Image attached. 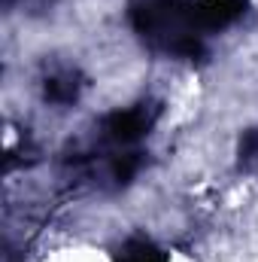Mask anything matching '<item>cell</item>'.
Segmentation results:
<instances>
[{
    "mask_svg": "<svg viewBox=\"0 0 258 262\" xmlns=\"http://www.w3.org/2000/svg\"><path fill=\"white\" fill-rule=\"evenodd\" d=\"M131 25L149 46L161 52L194 58L203 49L194 0H134Z\"/></svg>",
    "mask_w": 258,
    "mask_h": 262,
    "instance_id": "1",
    "label": "cell"
},
{
    "mask_svg": "<svg viewBox=\"0 0 258 262\" xmlns=\"http://www.w3.org/2000/svg\"><path fill=\"white\" fill-rule=\"evenodd\" d=\"M246 0H194V15L200 31H216L231 25L237 15H243Z\"/></svg>",
    "mask_w": 258,
    "mask_h": 262,
    "instance_id": "2",
    "label": "cell"
},
{
    "mask_svg": "<svg viewBox=\"0 0 258 262\" xmlns=\"http://www.w3.org/2000/svg\"><path fill=\"white\" fill-rule=\"evenodd\" d=\"M149 125H152V119H149V113H146L143 107H134V110H116V113H110V116L104 119V131H107L113 140H122V143L137 140L140 134H146Z\"/></svg>",
    "mask_w": 258,
    "mask_h": 262,
    "instance_id": "3",
    "label": "cell"
},
{
    "mask_svg": "<svg viewBox=\"0 0 258 262\" xmlns=\"http://www.w3.org/2000/svg\"><path fill=\"white\" fill-rule=\"evenodd\" d=\"M116 262H167V256L155 247V244H149V241H128L122 250H119V259Z\"/></svg>",
    "mask_w": 258,
    "mask_h": 262,
    "instance_id": "4",
    "label": "cell"
},
{
    "mask_svg": "<svg viewBox=\"0 0 258 262\" xmlns=\"http://www.w3.org/2000/svg\"><path fill=\"white\" fill-rule=\"evenodd\" d=\"M46 95H49L52 101L67 104V101L76 98V82H70V79H49V82H46Z\"/></svg>",
    "mask_w": 258,
    "mask_h": 262,
    "instance_id": "5",
    "label": "cell"
},
{
    "mask_svg": "<svg viewBox=\"0 0 258 262\" xmlns=\"http://www.w3.org/2000/svg\"><path fill=\"white\" fill-rule=\"evenodd\" d=\"M137 168H140V159L128 152V156H119L116 162H113V174H116V180H122V183H128L131 177L137 174Z\"/></svg>",
    "mask_w": 258,
    "mask_h": 262,
    "instance_id": "6",
    "label": "cell"
},
{
    "mask_svg": "<svg viewBox=\"0 0 258 262\" xmlns=\"http://www.w3.org/2000/svg\"><path fill=\"white\" fill-rule=\"evenodd\" d=\"M258 152V131H249L246 137H243V143H240V156L243 159H252Z\"/></svg>",
    "mask_w": 258,
    "mask_h": 262,
    "instance_id": "7",
    "label": "cell"
}]
</instances>
